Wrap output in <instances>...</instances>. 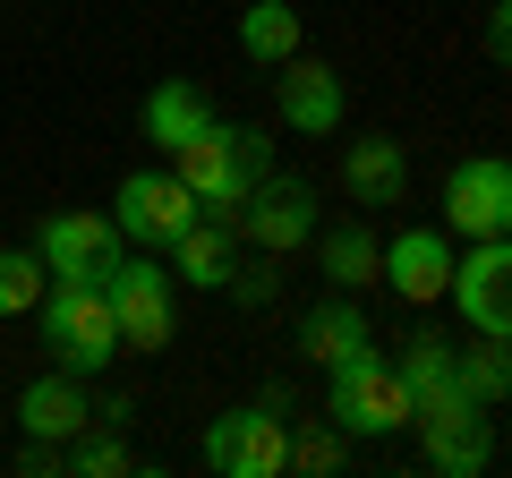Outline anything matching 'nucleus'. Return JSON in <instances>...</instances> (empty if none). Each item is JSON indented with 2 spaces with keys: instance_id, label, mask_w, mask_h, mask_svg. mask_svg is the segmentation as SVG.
Returning a JSON list of instances; mask_svg holds the SVG:
<instances>
[{
  "instance_id": "obj_1",
  "label": "nucleus",
  "mask_w": 512,
  "mask_h": 478,
  "mask_svg": "<svg viewBox=\"0 0 512 478\" xmlns=\"http://www.w3.org/2000/svg\"><path fill=\"white\" fill-rule=\"evenodd\" d=\"M171 171L197 188L205 214H239L248 188L274 171V137H265V129H239V120H205V129L171 154Z\"/></svg>"
},
{
  "instance_id": "obj_2",
  "label": "nucleus",
  "mask_w": 512,
  "mask_h": 478,
  "mask_svg": "<svg viewBox=\"0 0 512 478\" xmlns=\"http://www.w3.org/2000/svg\"><path fill=\"white\" fill-rule=\"evenodd\" d=\"M43 350H52L69 376H103L120 359V316H111L103 282H52L43 291Z\"/></svg>"
},
{
  "instance_id": "obj_3",
  "label": "nucleus",
  "mask_w": 512,
  "mask_h": 478,
  "mask_svg": "<svg viewBox=\"0 0 512 478\" xmlns=\"http://www.w3.org/2000/svg\"><path fill=\"white\" fill-rule=\"evenodd\" d=\"M333 376V393H325V419L342 427V436H402L410 427V385H402V368L393 359H350V368H325Z\"/></svg>"
},
{
  "instance_id": "obj_4",
  "label": "nucleus",
  "mask_w": 512,
  "mask_h": 478,
  "mask_svg": "<svg viewBox=\"0 0 512 478\" xmlns=\"http://www.w3.org/2000/svg\"><path fill=\"white\" fill-rule=\"evenodd\" d=\"M103 299H111V316H120V350H163L171 333H180V282L154 265V248H137V257L111 265Z\"/></svg>"
},
{
  "instance_id": "obj_5",
  "label": "nucleus",
  "mask_w": 512,
  "mask_h": 478,
  "mask_svg": "<svg viewBox=\"0 0 512 478\" xmlns=\"http://www.w3.org/2000/svg\"><path fill=\"white\" fill-rule=\"evenodd\" d=\"M231 222H239V239H248V248L291 257V248H308V239L325 231V205H316V180H299V171H265Z\"/></svg>"
},
{
  "instance_id": "obj_6",
  "label": "nucleus",
  "mask_w": 512,
  "mask_h": 478,
  "mask_svg": "<svg viewBox=\"0 0 512 478\" xmlns=\"http://www.w3.org/2000/svg\"><path fill=\"white\" fill-rule=\"evenodd\" d=\"M197 214H205V205H197V188H188L180 171H128V180L111 188V222H120V239H128V248H154V257H163Z\"/></svg>"
},
{
  "instance_id": "obj_7",
  "label": "nucleus",
  "mask_w": 512,
  "mask_h": 478,
  "mask_svg": "<svg viewBox=\"0 0 512 478\" xmlns=\"http://www.w3.org/2000/svg\"><path fill=\"white\" fill-rule=\"evenodd\" d=\"M197 453H205V470H222V478H282L291 470V419L265 410V402L222 410V419L205 427Z\"/></svg>"
},
{
  "instance_id": "obj_8",
  "label": "nucleus",
  "mask_w": 512,
  "mask_h": 478,
  "mask_svg": "<svg viewBox=\"0 0 512 478\" xmlns=\"http://www.w3.org/2000/svg\"><path fill=\"white\" fill-rule=\"evenodd\" d=\"M35 257L52 265V282H111V265L128 257V239L111 214H43Z\"/></svg>"
},
{
  "instance_id": "obj_9",
  "label": "nucleus",
  "mask_w": 512,
  "mask_h": 478,
  "mask_svg": "<svg viewBox=\"0 0 512 478\" xmlns=\"http://www.w3.org/2000/svg\"><path fill=\"white\" fill-rule=\"evenodd\" d=\"M444 222L461 239H504L512 231V163L504 154H461L444 171Z\"/></svg>"
},
{
  "instance_id": "obj_10",
  "label": "nucleus",
  "mask_w": 512,
  "mask_h": 478,
  "mask_svg": "<svg viewBox=\"0 0 512 478\" xmlns=\"http://www.w3.org/2000/svg\"><path fill=\"white\" fill-rule=\"evenodd\" d=\"M470 333H504L512 342V231L504 239H470V257H453V291Z\"/></svg>"
},
{
  "instance_id": "obj_11",
  "label": "nucleus",
  "mask_w": 512,
  "mask_h": 478,
  "mask_svg": "<svg viewBox=\"0 0 512 478\" xmlns=\"http://www.w3.org/2000/svg\"><path fill=\"white\" fill-rule=\"evenodd\" d=\"M376 282L393 299H410V308H436V299L453 291V239L427 231V222H419V231H402V239H384V274Z\"/></svg>"
},
{
  "instance_id": "obj_12",
  "label": "nucleus",
  "mask_w": 512,
  "mask_h": 478,
  "mask_svg": "<svg viewBox=\"0 0 512 478\" xmlns=\"http://www.w3.org/2000/svg\"><path fill=\"white\" fill-rule=\"evenodd\" d=\"M274 103L291 120V137H342V69H325V60L291 52L274 77Z\"/></svg>"
},
{
  "instance_id": "obj_13",
  "label": "nucleus",
  "mask_w": 512,
  "mask_h": 478,
  "mask_svg": "<svg viewBox=\"0 0 512 478\" xmlns=\"http://www.w3.org/2000/svg\"><path fill=\"white\" fill-rule=\"evenodd\" d=\"M163 257H171V282H180V291H222L231 265H239V222L231 214H197Z\"/></svg>"
},
{
  "instance_id": "obj_14",
  "label": "nucleus",
  "mask_w": 512,
  "mask_h": 478,
  "mask_svg": "<svg viewBox=\"0 0 512 478\" xmlns=\"http://www.w3.org/2000/svg\"><path fill=\"white\" fill-rule=\"evenodd\" d=\"M299 350H308L316 368H350V359H367V350H376V325H367L359 291H333V299H316V308L299 316Z\"/></svg>"
},
{
  "instance_id": "obj_15",
  "label": "nucleus",
  "mask_w": 512,
  "mask_h": 478,
  "mask_svg": "<svg viewBox=\"0 0 512 478\" xmlns=\"http://www.w3.org/2000/svg\"><path fill=\"white\" fill-rule=\"evenodd\" d=\"M342 188L367 205V214L402 205V197H410V154H402V137H359V146H342Z\"/></svg>"
},
{
  "instance_id": "obj_16",
  "label": "nucleus",
  "mask_w": 512,
  "mask_h": 478,
  "mask_svg": "<svg viewBox=\"0 0 512 478\" xmlns=\"http://www.w3.org/2000/svg\"><path fill=\"white\" fill-rule=\"evenodd\" d=\"M94 410H86V376H35V385L18 393V436H43V444H69L77 427H86Z\"/></svg>"
},
{
  "instance_id": "obj_17",
  "label": "nucleus",
  "mask_w": 512,
  "mask_h": 478,
  "mask_svg": "<svg viewBox=\"0 0 512 478\" xmlns=\"http://www.w3.org/2000/svg\"><path fill=\"white\" fill-rule=\"evenodd\" d=\"M419 436H427V470H436V478H487L495 470V410L419 427Z\"/></svg>"
},
{
  "instance_id": "obj_18",
  "label": "nucleus",
  "mask_w": 512,
  "mask_h": 478,
  "mask_svg": "<svg viewBox=\"0 0 512 478\" xmlns=\"http://www.w3.org/2000/svg\"><path fill=\"white\" fill-rule=\"evenodd\" d=\"M205 120H214V103H205V86H188V77H171V86H154L146 103H137V129H146V146H163V154H180Z\"/></svg>"
},
{
  "instance_id": "obj_19",
  "label": "nucleus",
  "mask_w": 512,
  "mask_h": 478,
  "mask_svg": "<svg viewBox=\"0 0 512 478\" xmlns=\"http://www.w3.org/2000/svg\"><path fill=\"white\" fill-rule=\"evenodd\" d=\"M316 265H325L333 291H367V282L384 274V239L350 214V222H333V231H316Z\"/></svg>"
},
{
  "instance_id": "obj_20",
  "label": "nucleus",
  "mask_w": 512,
  "mask_h": 478,
  "mask_svg": "<svg viewBox=\"0 0 512 478\" xmlns=\"http://www.w3.org/2000/svg\"><path fill=\"white\" fill-rule=\"evenodd\" d=\"M239 52H248L256 69H282V60L299 52V9L291 0H248V9H239Z\"/></svg>"
},
{
  "instance_id": "obj_21",
  "label": "nucleus",
  "mask_w": 512,
  "mask_h": 478,
  "mask_svg": "<svg viewBox=\"0 0 512 478\" xmlns=\"http://www.w3.org/2000/svg\"><path fill=\"white\" fill-rule=\"evenodd\" d=\"M453 376H461V393H470V402H512V342L504 333H478L470 350L453 342Z\"/></svg>"
},
{
  "instance_id": "obj_22",
  "label": "nucleus",
  "mask_w": 512,
  "mask_h": 478,
  "mask_svg": "<svg viewBox=\"0 0 512 478\" xmlns=\"http://www.w3.org/2000/svg\"><path fill=\"white\" fill-rule=\"evenodd\" d=\"M69 470H77V478H120V470H137V453H128V436H120V427L86 419V427L69 436Z\"/></svg>"
},
{
  "instance_id": "obj_23",
  "label": "nucleus",
  "mask_w": 512,
  "mask_h": 478,
  "mask_svg": "<svg viewBox=\"0 0 512 478\" xmlns=\"http://www.w3.org/2000/svg\"><path fill=\"white\" fill-rule=\"evenodd\" d=\"M52 291V265L35 248H0V316H35Z\"/></svg>"
},
{
  "instance_id": "obj_24",
  "label": "nucleus",
  "mask_w": 512,
  "mask_h": 478,
  "mask_svg": "<svg viewBox=\"0 0 512 478\" xmlns=\"http://www.w3.org/2000/svg\"><path fill=\"white\" fill-rule=\"evenodd\" d=\"M350 461V436L333 419H316V427H291V470H308V478H333Z\"/></svg>"
},
{
  "instance_id": "obj_25",
  "label": "nucleus",
  "mask_w": 512,
  "mask_h": 478,
  "mask_svg": "<svg viewBox=\"0 0 512 478\" xmlns=\"http://www.w3.org/2000/svg\"><path fill=\"white\" fill-rule=\"evenodd\" d=\"M222 291H231L239 308H265V299L282 291V274H274V257H265V248H256V265H231V282H222Z\"/></svg>"
},
{
  "instance_id": "obj_26",
  "label": "nucleus",
  "mask_w": 512,
  "mask_h": 478,
  "mask_svg": "<svg viewBox=\"0 0 512 478\" xmlns=\"http://www.w3.org/2000/svg\"><path fill=\"white\" fill-rule=\"evenodd\" d=\"M18 470H26V478H52V470H69V444H43V436H26Z\"/></svg>"
},
{
  "instance_id": "obj_27",
  "label": "nucleus",
  "mask_w": 512,
  "mask_h": 478,
  "mask_svg": "<svg viewBox=\"0 0 512 478\" xmlns=\"http://www.w3.org/2000/svg\"><path fill=\"white\" fill-rule=\"evenodd\" d=\"M487 60H495V69H512V0H495V9H487Z\"/></svg>"
}]
</instances>
